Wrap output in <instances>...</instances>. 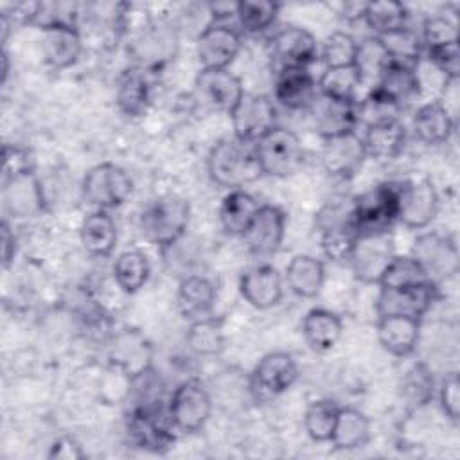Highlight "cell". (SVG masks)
I'll return each mask as SVG.
<instances>
[{
    "instance_id": "32",
    "label": "cell",
    "mask_w": 460,
    "mask_h": 460,
    "mask_svg": "<svg viewBox=\"0 0 460 460\" xmlns=\"http://www.w3.org/2000/svg\"><path fill=\"white\" fill-rule=\"evenodd\" d=\"M361 138L365 144L367 156L377 160H390L402 151L406 142V129L399 120H390L383 124L367 126V131Z\"/></svg>"
},
{
    "instance_id": "5",
    "label": "cell",
    "mask_w": 460,
    "mask_h": 460,
    "mask_svg": "<svg viewBox=\"0 0 460 460\" xmlns=\"http://www.w3.org/2000/svg\"><path fill=\"white\" fill-rule=\"evenodd\" d=\"M81 189L88 203L106 210L122 205L129 198L133 190V181L122 167L106 162L88 169L83 178Z\"/></svg>"
},
{
    "instance_id": "30",
    "label": "cell",
    "mask_w": 460,
    "mask_h": 460,
    "mask_svg": "<svg viewBox=\"0 0 460 460\" xmlns=\"http://www.w3.org/2000/svg\"><path fill=\"white\" fill-rule=\"evenodd\" d=\"M83 248L93 257H108L117 244V226L113 217L97 208L88 214L81 223Z\"/></svg>"
},
{
    "instance_id": "27",
    "label": "cell",
    "mask_w": 460,
    "mask_h": 460,
    "mask_svg": "<svg viewBox=\"0 0 460 460\" xmlns=\"http://www.w3.org/2000/svg\"><path fill=\"white\" fill-rule=\"evenodd\" d=\"M176 300L178 309L185 320H201L210 316L212 313L216 302V289L208 279L192 275L180 282Z\"/></svg>"
},
{
    "instance_id": "29",
    "label": "cell",
    "mask_w": 460,
    "mask_h": 460,
    "mask_svg": "<svg viewBox=\"0 0 460 460\" xmlns=\"http://www.w3.org/2000/svg\"><path fill=\"white\" fill-rule=\"evenodd\" d=\"M341 320L336 313L322 307L307 311L302 322V334L313 350H331L341 338Z\"/></svg>"
},
{
    "instance_id": "48",
    "label": "cell",
    "mask_w": 460,
    "mask_h": 460,
    "mask_svg": "<svg viewBox=\"0 0 460 460\" xmlns=\"http://www.w3.org/2000/svg\"><path fill=\"white\" fill-rule=\"evenodd\" d=\"M388 59L390 58L377 38H370V40H365L363 43H359L356 66L361 74V79L365 81L367 77H372V75H376L379 79V74Z\"/></svg>"
},
{
    "instance_id": "2",
    "label": "cell",
    "mask_w": 460,
    "mask_h": 460,
    "mask_svg": "<svg viewBox=\"0 0 460 460\" xmlns=\"http://www.w3.org/2000/svg\"><path fill=\"white\" fill-rule=\"evenodd\" d=\"M402 181L379 183L352 199L350 226L356 235L392 230L399 221Z\"/></svg>"
},
{
    "instance_id": "45",
    "label": "cell",
    "mask_w": 460,
    "mask_h": 460,
    "mask_svg": "<svg viewBox=\"0 0 460 460\" xmlns=\"http://www.w3.org/2000/svg\"><path fill=\"white\" fill-rule=\"evenodd\" d=\"M402 395L411 406L426 404L433 397V377L426 365L417 363L402 381Z\"/></svg>"
},
{
    "instance_id": "15",
    "label": "cell",
    "mask_w": 460,
    "mask_h": 460,
    "mask_svg": "<svg viewBox=\"0 0 460 460\" xmlns=\"http://www.w3.org/2000/svg\"><path fill=\"white\" fill-rule=\"evenodd\" d=\"M243 298L255 309H270L282 300V277L275 266L259 262L243 271L239 279Z\"/></svg>"
},
{
    "instance_id": "42",
    "label": "cell",
    "mask_w": 460,
    "mask_h": 460,
    "mask_svg": "<svg viewBox=\"0 0 460 460\" xmlns=\"http://www.w3.org/2000/svg\"><path fill=\"white\" fill-rule=\"evenodd\" d=\"M376 38L381 41V45L386 50L390 59L406 61V63H413V65L419 63L420 52H422V41L408 27L390 32V34H385V36H376Z\"/></svg>"
},
{
    "instance_id": "25",
    "label": "cell",
    "mask_w": 460,
    "mask_h": 460,
    "mask_svg": "<svg viewBox=\"0 0 460 460\" xmlns=\"http://www.w3.org/2000/svg\"><path fill=\"white\" fill-rule=\"evenodd\" d=\"M151 99V83L144 68L133 66L122 72L117 83L115 101L119 110L128 117H140L146 113Z\"/></svg>"
},
{
    "instance_id": "35",
    "label": "cell",
    "mask_w": 460,
    "mask_h": 460,
    "mask_svg": "<svg viewBox=\"0 0 460 460\" xmlns=\"http://www.w3.org/2000/svg\"><path fill=\"white\" fill-rule=\"evenodd\" d=\"M363 18L376 36H385L408 27V11L401 2H367Z\"/></svg>"
},
{
    "instance_id": "52",
    "label": "cell",
    "mask_w": 460,
    "mask_h": 460,
    "mask_svg": "<svg viewBox=\"0 0 460 460\" xmlns=\"http://www.w3.org/2000/svg\"><path fill=\"white\" fill-rule=\"evenodd\" d=\"M29 171H32V160L29 151L20 146H4V165H2L4 178L16 176Z\"/></svg>"
},
{
    "instance_id": "33",
    "label": "cell",
    "mask_w": 460,
    "mask_h": 460,
    "mask_svg": "<svg viewBox=\"0 0 460 460\" xmlns=\"http://www.w3.org/2000/svg\"><path fill=\"white\" fill-rule=\"evenodd\" d=\"M376 86L383 90L386 95H390L392 99H395L397 102L410 99L419 92V86H420L417 65L388 59L379 74Z\"/></svg>"
},
{
    "instance_id": "37",
    "label": "cell",
    "mask_w": 460,
    "mask_h": 460,
    "mask_svg": "<svg viewBox=\"0 0 460 460\" xmlns=\"http://www.w3.org/2000/svg\"><path fill=\"white\" fill-rule=\"evenodd\" d=\"M399 111L401 102L386 95L377 86H374L361 101H356L358 122H363L365 126L399 120Z\"/></svg>"
},
{
    "instance_id": "13",
    "label": "cell",
    "mask_w": 460,
    "mask_h": 460,
    "mask_svg": "<svg viewBox=\"0 0 460 460\" xmlns=\"http://www.w3.org/2000/svg\"><path fill=\"white\" fill-rule=\"evenodd\" d=\"M311 119L316 131L327 140L345 133H352L358 124L356 101H343L316 92L309 104Z\"/></svg>"
},
{
    "instance_id": "28",
    "label": "cell",
    "mask_w": 460,
    "mask_h": 460,
    "mask_svg": "<svg viewBox=\"0 0 460 460\" xmlns=\"http://www.w3.org/2000/svg\"><path fill=\"white\" fill-rule=\"evenodd\" d=\"M325 266L313 255H295L286 266V282L289 289L302 298H313L322 291Z\"/></svg>"
},
{
    "instance_id": "3",
    "label": "cell",
    "mask_w": 460,
    "mask_h": 460,
    "mask_svg": "<svg viewBox=\"0 0 460 460\" xmlns=\"http://www.w3.org/2000/svg\"><path fill=\"white\" fill-rule=\"evenodd\" d=\"M189 214L190 208L183 198L176 194L160 196L142 212V232L151 243L167 248L183 235L189 223Z\"/></svg>"
},
{
    "instance_id": "1",
    "label": "cell",
    "mask_w": 460,
    "mask_h": 460,
    "mask_svg": "<svg viewBox=\"0 0 460 460\" xmlns=\"http://www.w3.org/2000/svg\"><path fill=\"white\" fill-rule=\"evenodd\" d=\"M207 167L210 178L230 190L241 189L262 176L255 144L235 137H226L216 142L208 153Z\"/></svg>"
},
{
    "instance_id": "39",
    "label": "cell",
    "mask_w": 460,
    "mask_h": 460,
    "mask_svg": "<svg viewBox=\"0 0 460 460\" xmlns=\"http://www.w3.org/2000/svg\"><path fill=\"white\" fill-rule=\"evenodd\" d=\"M361 84L363 79L356 65L325 68L318 81V92L343 101H356V90Z\"/></svg>"
},
{
    "instance_id": "12",
    "label": "cell",
    "mask_w": 460,
    "mask_h": 460,
    "mask_svg": "<svg viewBox=\"0 0 460 460\" xmlns=\"http://www.w3.org/2000/svg\"><path fill=\"white\" fill-rule=\"evenodd\" d=\"M241 36L235 29L221 23H210L196 40V56L201 68L225 70L241 50Z\"/></svg>"
},
{
    "instance_id": "40",
    "label": "cell",
    "mask_w": 460,
    "mask_h": 460,
    "mask_svg": "<svg viewBox=\"0 0 460 460\" xmlns=\"http://www.w3.org/2000/svg\"><path fill=\"white\" fill-rule=\"evenodd\" d=\"M340 408L332 399H318L309 404L304 415V428L316 442H329Z\"/></svg>"
},
{
    "instance_id": "23",
    "label": "cell",
    "mask_w": 460,
    "mask_h": 460,
    "mask_svg": "<svg viewBox=\"0 0 460 460\" xmlns=\"http://www.w3.org/2000/svg\"><path fill=\"white\" fill-rule=\"evenodd\" d=\"M4 201L14 216L25 217L45 210V199L34 171L4 178Z\"/></svg>"
},
{
    "instance_id": "51",
    "label": "cell",
    "mask_w": 460,
    "mask_h": 460,
    "mask_svg": "<svg viewBox=\"0 0 460 460\" xmlns=\"http://www.w3.org/2000/svg\"><path fill=\"white\" fill-rule=\"evenodd\" d=\"M350 210H352V201L347 203H327L314 217V225L320 232L341 226V225H350Z\"/></svg>"
},
{
    "instance_id": "18",
    "label": "cell",
    "mask_w": 460,
    "mask_h": 460,
    "mask_svg": "<svg viewBox=\"0 0 460 460\" xmlns=\"http://www.w3.org/2000/svg\"><path fill=\"white\" fill-rule=\"evenodd\" d=\"M286 232V214L275 205H261L243 239L253 255L275 253Z\"/></svg>"
},
{
    "instance_id": "31",
    "label": "cell",
    "mask_w": 460,
    "mask_h": 460,
    "mask_svg": "<svg viewBox=\"0 0 460 460\" xmlns=\"http://www.w3.org/2000/svg\"><path fill=\"white\" fill-rule=\"evenodd\" d=\"M259 207L261 205L250 192H246L244 189H232L223 198V203L219 208V219L226 234L243 237L252 219L255 217Z\"/></svg>"
},
{
    "instance_id": "7",
    "label": "cell",
    "mask_w": 460,
    "mask_h": 460,
    "mask_svg": "<svg viewBox=\"0 0 460 460\" xmlns=\"http://www.w3.org/2000/svg\"><path fill=\"white\" fill-rule=\"evenodd\" d=\"M411 257L422 266L428 279L435 284L437 280L453 277L458 271V248L451 235L438 232L420 234L413 243Z\"/></svg>"
},
{
    "instance_id": "22",
    "label": "cell",
    "mask_w": 460,
    "mask_h": 460,
    "mask_svg": "<svg viewBox=\"0 0 460 460\" xmlns=\"http://www.w3.org/2000/svg\"><path fill=\"white\" fill-rule=\"evenodd\" d=\"M316 95V83L305 66H286L275 81V99L289 110L309 108Z\"/></svg>"
},
{
    "instance_id": "16",
    "label": "cell",
    "mask_w": 460,
    "mask_h": 460,
    "mask_svg": "<svg viewBox=\"0 0 460 460\" xmlns=\"http://www.w3.org/2000/svg\"><path fill=\"white\" fill-rule=\"evenodd\" d=\"M298 379V367L288 352H268L253 368L252 381L253 388L262 397H273L295 385Z\"/></svg>"
},
{
    "instance_id": "14",
    "label": "cell",
    "mask_w": 460,
    "mask_h": 460,
    "mask_svg": "<svg viewBox=\"0 0 460 460\" xmlns=\"http://www.w3.org/2000/svg\"><path fill=\"white\" fill-rule=\"evenodd\" d=\"M196 93L203 104L216 111L232 113L244 97L239 77L225 70L201 68L196 77Z\"/></svg>"
},
{
    "instance_id": "24",
    "label": "cell",
    "mask_w": 460,
    "mask_h": 460,
    "mask_svg": "<svg viewBox=\"0 0 460 460\" xmlns=\"http://www.w3.org/2000/svg\"><path fill=\"white\" fill-rule=\"evenodd\" d=\"M43 59L49 66L61 70L74 65L81 54V36L75 25H52L43 29Z\"/></svg>"
},
{
    "instance_id": "10",
    "label": "cell",
    "mask_w": 460,
    "mask_h": 460,
    "mask_svg": "<svg viewBox=\"0 0 460 460\" xmlns=\"http://www.w3.org/2000/svg\"><path fill=\"white\" fill-rule=\"evenodd\" d=\"M438 298V288L428 280L408 288H381L377 296V316H410L420 320Z\"/></svg>"
},
{
    "instance_id": "43",
    "label": "cell",
    "mask_w": 460,
    "mask_h": 460,
    "mask_svg": "<svg viewBox=\"0 0 460 460\" xmlns=\"http://www.w3.org/2000/svg\"><path fill=\"white\" fill-rule=\"evenodd\" d=\"M280 5L275 2H237L235 16L239 23L248 32L266 31L277 18Z\"/></svg>"
},
{
    "instance_id": "41",
    "label": "cell",
    "mask_w": 460,
    "mask_h": 460,
    "mask_svg": "<svg viewBox=\"0 0 460 460\" xmlns=\"http://www.w3.org/2000/svg\"><path fill=\"white\" fill-rule=\"evenodd\" d=\"M428 275L422 266L411 255H394L386 266L377 286L381 288H408L428 282ZM433 282V280H431Z\"/></svg>"
},
{
    "instance_id": "8",
    "label": "cell",
    "mask_w": 460,
    "mask_h": 460,
    "mask_svg": "<svg viewBox=\"0 0 460 460\" xmlns=\"http://www.w3.org/2000/svg\"><path fill=\"white\" fill-rule=\"evenodd\" d=\"M172 428L174 424L169 417V411L164 415L156 406L151 404L137 406L128 417V433L131 442L137 447L153 453H164L172 446Z\"/></svg>"
},
{
    "instance_id": "55",
    "label": "cell",
    "mask_w": 460,
    "mask_h": 460,
    "mask_svg": "<svg viewBox=\"0 0 460 460\" xmlns=\"http://www.w3.org/2000/svg\"><path fill=\"white\" fill-rule=\"evenodd\" d=\"M7 75H9V56L4 49V52H2V84L7 81Z\"/></svg>"
},
{
    "instance_id": "50",
    "label": "cell",
    "mask_w": 460,
    "mask_h": 460,
    "mask_svg": "<svg viewBox=\"0 0 460 460\" xmlns=\"http://www.w3.org/2000/svg\"><path fill=\"white\" fill-rule=\"evenodd\" d=\"M438 401L446 417L456 422L460 415V379L456 372H449L442 379V385L438 390Z\"/></svg>"
},
{
    "instance_id": "21",
    "label": "cell",
    "mask_w": 460,
    "mask_h": 460,
    "mask_svg": "<svg viewBox=\"0 0 460 460\" xmlns=\"http://www.w3.org/2000/svg\"><path fill=\"white\" fill-rule=\"evenodd\" d=\"M420 338V320L410 316H379L377 318V341L381 347L399 358L410 356Z\"/></svg>"
},
{
    "instance_id": "46",
    "label": "cell",
    "mask_w": 460,
    "mask_h": 460,
    "mask_svg": "<svg viewBox=\"0 0 460 460\" xmlns=\"http://www.w3.org/2000/svg\"><path fill=\"white\" fill-rule=\"evenodd\" d=\"M320 234H322V250L327 259H331L334 262L349 261L354 243L358 239V235L350 225L334 226V228L323 230Z\"/></svg>"
},
{
    "instance_id": "11",
    "label": "cell",
    "mask_w": 460,
    "mask_h": 460,
    "mask_svg": "<svg viewBox=\"0 0 460 460\" xmlns=\"http://www.w3.org/2000/svg\"><path fill=\"white\" fill-rule=\"evenodd\" d=\"M230 119L235 138L257 144L275 128V108L266 95L244 93Z\"/></svg>"
},
{
    "instance_id": "6",
    "label": "cell",
    "mask_w": 460,
    "mask_h": 460,
    "mask_svg": "<svg viewBox=\"0 0 460 460\" xmlns=\"http://www.w3.org/2000/svg\"><path fill=\"white\" fill-rule=\"evenodd\" d=\"M395 255L392 230L358 235L350 252V266L354 277L365 284H379L386 266Z\"/></svg>"
},
{
    "instance_id": "44",
    "label": "cell",
    "mask_w": 460,
    "mask_h": 460,
    "mask_svg": "<svg viewBox=\"0 0 460 460\" xmlns=\"http://www.w3.org/2000/svg\"><path fill=\"white\" fill-rule=\"evenodd\" d=\"M359 43L349 32H332L322 49V59L325 68L356 65Z\"/></svg>"
},
{
    "instance_id": "38",
    "label": "cell",
    "mask_w": 460,
    "mask_h": 460,
    "mask_svg": "<svg viewBox=\"0 0 460 460\" xmlns=\"http://www.w3.org/2000/svg\"><path fill=\"white\" fill-rule=\"evenodd\" d=\"M187 345L199 356H216L225 349V332L221 320L212 316L190 322L187 331Z\"/></svg>"
},
{
    "instance_id": "20",
    "label": "cell",
    "mask_w": 460,
    "mask_h": 460,
    "mask_svg": "<svg viewBox=\"0 0 460 460\" xmlns=\"http://www.w3.org/2000/svg\"><path fill=\"white\" fill-rule=\"evenodd\" d=\"M271 50L286 66H305L318 56V43L314 36L302 27H286L271 38Z\"/></svg>"
},
{
    "instance_id": "47",
    "label": "cell",
    "mask_w": 460,
    "mask_h": 460,
    "mask_svg": "<svg viewBox=\"0 0 460 460\" xmlns=\"http://www.w3.org/2000/svg\"><path fill=\"white\" fill-rule=\"evenodd\" d=\"M422 47L426 50L458 43V31L455 22L446 16H429L422 23Z\"/></svg>"
},
{
    "instance_id": "4",
    "label": "cell",
    "mask_w": 460,
    "mask_h": 460,
    "mask_svg": "<svg viewBox=\"0 0 460 460\" xmlns=\"http://www.w3.org/2000/svg\"><path fill=\"white\" fill-rule=\"evenodd\" d=\"M255 149L262 174L275 178H288L295 174L304 160V149L298 137L279 126L266 133L255 144Z\"/></svg>"
},
{
    "instance_id": "26",
    "label": "cell",
    "mask_w": 460,
    "mask_h": 460,
    "mask_svg": "<svg viewBox=\"0 0 460 460\" xmlns=\"http://www.w3.org/2000/svg\"><path fill=\"white\" fill-rule=\"evenodd\" d=\"M453 129L455 120L449 110L438 101H429L415 111L413 131L417 138L428 146L447 142Z\"/></svg>"
},
{
    "instance_id": "17",
    "label": "cell",
    "mask_w": 460,
    "mask_h": 460,
    "mask_svg": "<svg viewBox=\"0 0 460 460\" xmlns=\"http://www.w3.org/2000/svg\"><path fill=\"white\" fill-rule=\"evenodd\" d=\"M437 210H438V196L429 180L402 183L399 221L404 226L422 230L435 219Z\"/></svg>"
},
{
    "instance_id": "9",
    "label": "cell",
    "mask_w": 460,
    "mask_h": 460,
    "mask_svg": "<svg viewBox=\"0 0 460 460\" xmlns=\"http://www.w3.org/2000/svg\"><path fill=\"white\" fill-rule=\"evenodd\" d=\"M169 417L180 431H198L205 426L212 411L208 392L194 379L178 385L169 401Z\"/></svg>"
},
{
    "instance_id": "49",
    "label": "cell",
    "mask_w": 460,
    "mask_h": 460,
    "mask_svg": "<svg viewBox=\"0 0 460 460\" xmlns=\"http://www.w3.org/2000/svg\"><path fill=\"white\" fill-rule=\"evenodd\" d=\"M458 43L437 47L428 50L429 63L444 74L446 81H456L460 75V59H458Z\"/></svg>"
},
{
    "instance_id": "53",
    "label": "cell",
    "mask_w": 460,
    "mask_h": 460,
    "mask_svg": "<svg viewBox=\"0 0 460 460\" xmlns=\"http://www.w3.org/2000/svg\"><path fill=\"white\" fill-rule=\"evenodd\" d=\"M47 456H49V458L75 460V458H83L84 453H83L81 446H79L72 437H61V438H58V440L50 446V451H49Z\"/></svg>"
},
{
    "instance_id": "19",
    "label": "cell",
    "mask_w": 460,
    "mask_h": 460,
    "mask_svg": "<svg viewBox=\"0 0 460 460\" xmlns=\"http://www.w3.org/2000/svg\"><path fill=\"white\" fill-rule=\"evenodd\" d=\"M367 158L363 138L352 131L327 138L322 149V165L331 176H352Z\"/></svg>"
},
{
    "instance_id": "54",
    "label": "cell",
    "mask_w": 460,
    "mask_h": 460,
    "mask_svg": "<svg viewBox=\"0 0 460 460\" xmlns=\"http://www.w3.org/2000/svg\"><path fill=\"white\" fill-rule=\"evenodd\" d=\"M0 243H2V264H4V268H7L16 253V239H14V234L11 232L7 221H2Z\"/></svg>"
},
{
    "instance_id": "34",
    "label": "cell",
    "mask_w": 460,
    "mask_h": 460,
    "mask_svg": "<svg viewBox=\"0 0 460 460\" xmlns=\"http://www.w3.org/2000/svg\"><path fill=\"white\" fill-rule=\"evenodd\" d=\"M370 438V420L356 408H340L331 444L336 449H358Z\"/></svg>"
},
{
    "instance_id": "36",
    "label": "cell",
    "mask_w": 460,
    "mask_h": 460,
    "mask_svg": "<svg viewBox=\"0 0 460 460\" xmlns=\"http://www.w3.org/2000/svg\"><path fill=\"white\" fill-rule=\"evenodd\" d=\"M149 261L138 250L122 252L113 264L115 282L124 293H135L144 288L149 279Z\"/></svg>"
}]
</instances>
